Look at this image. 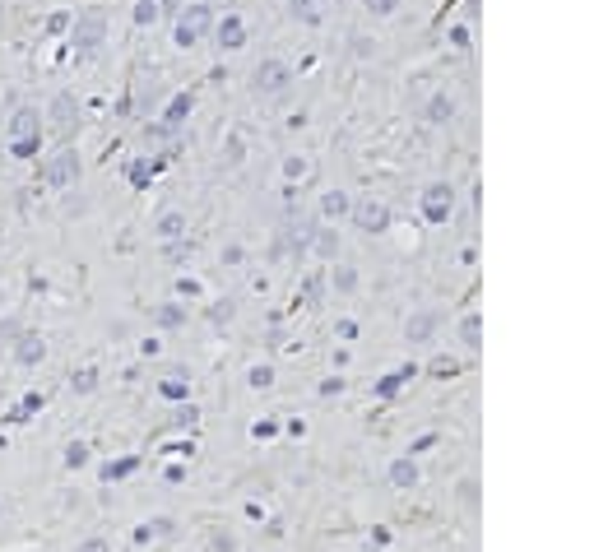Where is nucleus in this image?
Wrapping results in <instances>:
<instances>
[{
    "label": "nucleus",
    "mask_w": 594,
    "mask_h": 552,
    "mask_svg": "<svg viewBox=\"0 0 594 552\" xmlns=\"http://www.w3.org/2000/svg\"><path fill=\"white\" fill-rule=\"evenodd\" d=\"M42 121H47L42 130H51V135H56V140H61V149H66V144L79 135V125H84V121H79V102L70 98V93H56V98H51V107H47V116H42Z\"/></svg>",
    "instance_id": "obj_1"
},
{
    "label": "nucleus",
    "mask_w": 594,
    "mask_h": 552,
    "mask_svg": "<svg viewBox=\"0 0 594 552\" xmlns=\"http://www.w3.org/2000/svg\"><path fill=\"white\" fill-rule=\"evenodd\" d=\"M79 172H84V163H79V154H75V144H66V149H56V154L42 163V181L47 186H56V190H66V186H75L79 181Z\"/></svg>",
    "instance_id": "obj_2"
},
{
    "label": "nucleus",
    "mask_w": 594,
    "mask_h": 552,
    "mask_svg": "<svg viewBox=\"0 0 594 552\" xmlns=\"http://www.w3.org/2000/svg\"><path fill=\"white\" fill-rule=\"evenodd\" d=\"M209 23H214V14H209V5H191V10L177 19V47H191V42H200L204 33H209Z\"/></svg>",
    "instance_id": "obj_3"
},
{
    "label": "nucleus",
    "mask_w": 594,
    "mask_h": 552,
    "mask_svg": "<svg viewBox=\"0 0 594 552\" xmlns=\"http://www.w3.org/2000/svg\"><path fill=\"white\" fill-rule=\"evenodd\" d=\"M10 140H42V111L37 107H19L10 116Z\"/></svg>",
    "instance_id": "obj_4"
},
{
    "label": "nucleus",
    "mask_w": 594,
    "mask_h": 552,
    "mask_svg": "<svg viewBox=\"0 0 594 552\" xmlns=\"http://www.w3.org/2000/svg\"><path fill=\"white\" fill-rule=\"evenodd\" d=\"M42 357H47L42 334H19V339H14V362H19V367H37Z\"/></svg>",
    "instance_id": "obj_5"
},
{
    "label": "nucleus",
    "mask_w": 594,
    "mask_h": 552,
    "mask_svg": "<svg viewBox=\"0 0 594 552\" xmlns=\"http://www.w3.org/2000/svg\"><path fill=\"white\" fill-rule=\"evenodd\" d=\"M242 42H247V23L237 19V14H223V19H218V47H223V51H237Z\"/></svg>",
    "instance_id": "obj_6"
},
{
    "label": "nucleus",
    "mask_w": 594,
    "mask_h": 552,
    "mask_svg": "<svg viewBox=\"0 0 594 552\" xmlns=\"http://www.w3.org/2000/svg\"><path fill=\"white\" fill-rule=\"evenodd\" d=\"M256 84L265 93H279L283 84H288V66H283V61H265V66L256 70Z\"/></svg>",
    "instance_id": "obj_7"
},
{
    "label": "nucleus",
    "mask_w": 594,
    "mask_h": 552,
    "mask_svg": "<svg viewBox=\"0 0 594 552\" xmlns=\"http://www.w3.org/2000/svg\"><path fill=\"white\" fill-rule=\"evenodd\" d=\"M98 37H102V19H98V14H84V19H79V28H75V47L89 56L93 47H98Z\"/></svg>",
    "instance_id": "obj_8"
},
{
    "label": "nucleus",
    "mask_w": 594,
    "mask_h": 552,
    "mask_svg": "<svg viewBox=\"0 0 594 552\" xmlns=\"http://www.w3.org/2000/svg\"><path fill=\"white\" fill-rule=\"evenodd\" d=\"M353 219H358V223H362V228H367V232H381L390 214H385V204H376V200H367V204H358V209H353Z\"/></svg>",
    "instance_id": "obj_9"
},
{
    "label": "nucleus",
    "mask_w": 594,
    "mask_h": 552,
    "mask_svg": "<svg viewBox=\"0 0 594 552\" xmlns=\"http://www.w3.org/2000/svg\"><path fill=\"white\" fill-rule=\"evenodd\" d=\"M37 409H42V395H23L19 404L5 413V422H28V413H37Z\"/></svg>",
    "instance_id": "obj_10"
},
{
    "label": "nucleus",
    "mask_w": 594,
    "mask_h": 552,
    "mask_svg": "<svg viewBox=\"0 0 594 552\" xmlns=\"http://www.w3.org/2000/svg\"><path fill=\"white\" fill-rule=\"evenodd\" d=\"M186 111H191V98H186V93H181V98H172L168 116H163V130H177V125L186 121Z\"/></svg>",
    "instance_id": "obj_11"
},
{
    "label": "nucleus",
    "mask_w": 594,
    "mask_h": 552,
    "mask_svg": "<svg viewBox=\"0 0 594 552\" xmlns=\"http://www.w3.org/2000/svg\"><path fill=\"white\" fill-rule=\"evenodd\" d=\"M181 232H186V219H181L177 209H168L158 219V237H181Z\"/></svg>",
    "instance_id": "obj_12"
},
{
    "label": "nucleus",
    "mask_w": 594,
    "mask_h": 552,
    "mask_svg": "<svg viewBox=\"0 0 594 552\" xmlns=\"http://www.w3.org/2000/svg\"><path fill=\"white\" fill-rule=\"evenodd\" d=\"M93 386H98V372H93V367H84V372H75V381H70V390H75V395H89Z\"/></svg>",
    "instance_id": "obj_13"
},
{
    "label": "nucleus",
    "mask_w": 594,
    "mask_h": 552,
    "mask_svg": "<svg viewBox=\"0 0 594 552\" xmlns=\"http://www.w3.org/2000/svg\"><path fill=\"white\" fill-rule=\"evenodd\" d=\"M37 149H42V140H10L14 158H37Z\"/></svg>",
    "instance_id": "obj_14"
},
{
    "label": "nucleus",
    "mask_w": 594,
    "mask_h": 552,
    "mask_svg": "<svg viewBox=\"0 0 594 552\" xmlns=\"http://www.w3.org/2000/svg\"><path fill=\"white\" fill-rule=\"evenodd\" d=\"M66 464H70V469L89 464V446H84V441H70V446H66Z\"/></svg>",
    "instance_id": "obj_15"
},
{
    "label": "nucleus",
    "mask_w": 594,
    "mask_h": 552,
    "mask_svg": "<svg viewBox=\"0 0 594 552\" xmlns=\"http://www.w3.org/2000/svg\"><path fill=\"white\" fill-rule=\"evenodd\" d=\"M149 177H154V163H130V181H135V186H149Z\"/></svg>",
    "instance_id": "obj_16"
},
{
    "label": "nucleus",
    "mask_w": 594,
    "mask_h": 552,
    "mask_svg": "<svg viewBox=\"0 0 594 552\" xmlns=\"http://www.w3.org/2000/svg\"><path fill=\"white\" fill-rule=\"evenodd\" d=\"M321 209H326V214H344V209H348V200L335 190V195H326V200H321Z\"/></svg>",
    "instance_id": "obj_17"
},
{
    "label": "nucleus",
    "mask_w": 594,
    "mask_h": 552,
    "mask_svg": "<svg viewBox=\"0 0 594 552\" xmlns=\"http://www.w3.org/2000/svg\"><path fill=\"white\" fill-rule=\"evenodd\" d=\"M154 5H149V0H140V10H135V23H154Z\"/></svg>",
    "instance_id": "obj_18"
},
{
    "label": "nucleus",
    "mask_w": 594,
    "mask_h": 552,
    "mask_svg": "<svg viewBox=\"0 0 594 552\" xmlns=\"http://www.w3.org/2000/svg\"><path fill=\"white\" fill-rule=\"evenodd\" d=\"M47 28H51V33H66V28H70V14H51V19H47Z\"/></svg>",
    "instance_id": "obj_19"
},
{
    "label": "nucleus",
    "mask_w": 594,
    "mask_h": 552,
    "mask_svg": "<svg viewBox=\"0 0 594 552\" xmlns=\"http://www.w3.org/2000/svg\"><path fill=\"white\" fill-rule=\"evenodd\" d=\"M181 390H186V376H181V381H177V376H168V381H163V395H181Z\"/></svg>",
    "instance_id": "obj_20"
},
{
    "label": "nucleus",
    "mask_w": 594,
    "mask_h": 552,
    "mask_svg": "<svg viewBox=\"0 0 594 552\" xmlns=\"http://www.w3.org/2000/svg\"><path fill=\"white\" fill-rule=\"evenodd\" d=\"M130 469H135V460H121V464H112V469H102V474H107V478H121V474H130Z\"/></svg>",
    "instance_id": "obj_21"
},
{
    "label": "nucleus",
    "mask_w": 594,
    "mask_h": 552,
    "mask_svg": "<svg viewBox=\"0 0 594 552\" xmlns=\"http://www.w3.org/2000/svg\"><path fill=\"white\" fill-rule=\"evenodd\" d=\"M79 552H107V539H84V543H79Z\"/></svg>",
    "instance_id": "obj_22"
},
{
    "label": "nucleus",
    "mask_w": 594,
    "mask_h": 552,
    "mask_svg": "<svg viewBox=\"0 0 594 552\" xmlns=\"http://www.w3.org/2000/svg\"><path fill=\"white\" fill-rule=\"evenodd\" d=\"M158 321H163V325H177L181 311H177V307H163V311H158Z\"/></svg>",
    "instance_id": "obj_23"
},
{
    "label": "nucleus",
    "mask_w": 594,
    "mask_h": 552,
    "mask_svg": "<svg viewBox=\"0 0 594 552\" xmlns=\"http://www.w3.org/2000/svg\"><path fill=\"white\" fill-rule=\"evenodd\" d=\"M367 10H376V14H390V10H395V0H367Z\"/></svg>",
    "instance_id": "obj_24"
}]
</instances>
